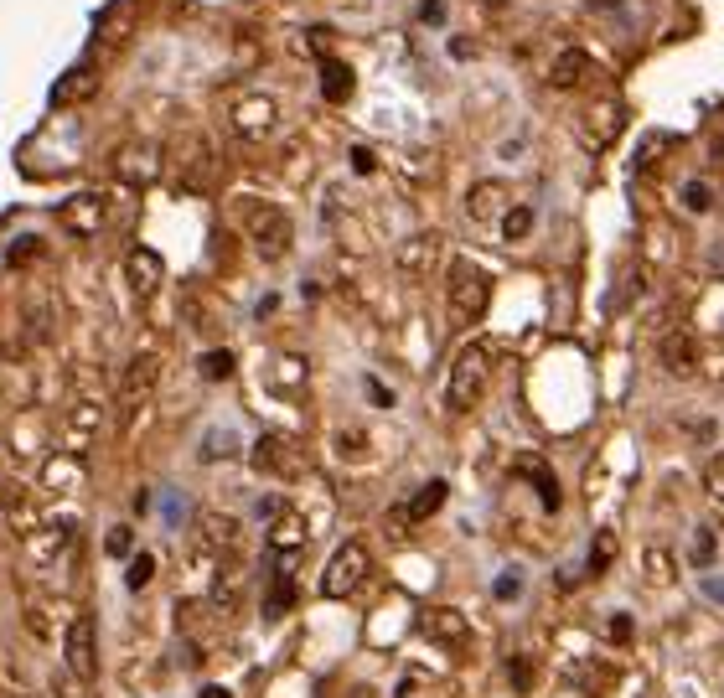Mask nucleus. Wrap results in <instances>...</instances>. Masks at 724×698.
I'll return each instance as SVG.
<instances>
[{"mask_svg":"<svg viewBox=\"0 0 724 698\" xmlns=\"http://www.w3.org/2000/svg\"><path fill=\"white\" fill-rule=\"evenodd\" d=\"M492 306V275L481 269L476 259H456L450 264V290H445V311H450V326L466 331L487 316Z\"/></svg>","mask_w":724,"mask_h":698,"instance_id":"1","label":"nucleus"},{"mask_svg":"<svg viewBox=\"0 0 724 698\" xmlns=\"http://www.w3.org/2000/svg\"><path fill=\"white\" fill-rule=\"evenodd\" d=\"M161 171H176L181 192H207L218 181V156H213V145H207L202 130H181L171 140V150L161 156Z\"/></svg>","mask_w":724,"mask_h":698,"instance_id":"2","label":"nucleus"},{"mask_svg":"<svg viewBox=\"0 0 724 698\" xmlns=\"http://www.w3.org/2000/svg\"><path fill=\"white\" fill-rule=\"evenodd\" d=\"M487 378H492V352L481 347V342H471V347H461L456 352V362H450V383H445V404L456 409V414H466V409H476V399L487 393Z\"/></svg>","mask_w":724,"mask_h":698,"instance_id":"3","label":"nucleus"},{"mask_svg":"<svg viewBox=\"0 0 724 698\" xmlns=\"http://www.w3.org/2000/svg\"><path fill=\"white\" fill-rule=\"evenodd\" d=\"M244 228H249V244H254L259 259H285L290 244H295V228H290V218H285L280 207L254 202V207L244 212Z\"/></svg>","mask_w":724,"mask_h":698,"instance_id":"4","label":"nucleus"},{"mask_svg":"<svg viewBox=\"0 0 724 698\" xmlns=\"http://www.w3.org/2000/svg\"><path fill=\"white\" fill-rule=\"evenodd\" d=\"M368 569H373V554H368V543H342L337 554H331L326 574H321V595L326 600H347L362 580H368Z\"/></svg>","mask_w":724,"mask_h":698,"instance_id":"5","label":"nucleus"},{"mask_svg":"<svg viewBox=\"0 0 724 698\" xmlns=\"http://www.w3.org/2000/svg\"><path fill=\"white\" fill-rule=\"evenodd\" d=\"M63 662L78 683H94L99 678V631H94V616H73L68 631H63Z\"/></svg>","mask_w":724,"mask_h":698,"instance_id":"6","label":"nucleus"},{"mask_svg":"<svg viewBox=\"0 0 724 698\" xmlns=\"http://www.w3.org/2000/svg\"><path fill=\"white\" fill-rule=\"evenodd\" d=\"M57 223H63L73 238H99L104 223H109V202L99 192H78V197H68L57 207Z\"/></svg>","mask_w":724,"mask_h":698,"instance_id":"7","label":"nucleus"},{"mask_svg":"<svg viewBox=\"0 0 724 698\" xmlns=\"http://www.w3.org/2000/svg\"><path fill=\"white\" fill-rule=\"evenodd\" d=\"M114 171H119V181H130V187H145V181L161 176V150L145 140H130L114 150Z\"/></svg>","mask_w":724,"mask_h":698,"instance_id":"8","label":"nucleus"},{"mask_svg":"<svg viewBox=\"0 0 724 698\" xmlns=\"http://www.w3.org/2000/svg\"><path fill=\"white\" fill-rule=\"evenodd\" d=\"M419 631H425L430 642H440V647H466L471 642V621H466V611H456V605H435V611H425L419 616Z\"/></svg>","mask_w":724,"mask_h":698,"instance_id":"9","label":"nucleus"},{"mask_svg":"<svg viewBox=\"0 0 724 698\" xmlns=\"http://www.w3.org/2000/svg\"><path fill=\"white\" fill-rule=\"evenodd\" d=\"M254 471H264V476H295L300 471V445L295 440H285V435H264V440H254Z\"/></svg>","mask_w":724,"mask_h":698,"instance_id":"10","label":"nucleus"},{"mask_svg":"<svg viewBox=\"0 0 724 698\" xmlns=\"http://www.w3.org/2000/svg\"><path fill=\"white\" fill-rule=\"evenodd\" d=\"M440 233H414V238H404V244L394 249V264L404 269V275H430V269H435V259H440Z\"/></svg>","mask_w":724,"mask_h":698,"instance_id":"11","label":"nucleus"},{"mask_svg":"<svg viewBox=\"0 0 724 698\" xmlns=\"http://www.w3.org/2000/svg\"><path fill=\"white\" fill-rule=\"evenodd\" d=\"M156 378H161V357H156V352H135L130 368H125V378H119V399L135 409L145 393L156 388Z\"/></svg>","mask_w":724,"mask_h":698,"instance_id":"12","label":"nucleus"},{"mask_svg":"<svg viewBox=\"0 0 724 698\" xmlns=\"http://www.w3.org/2000/svg\"><path fill=\"white\" fill-rule=\"evenodd\" d=\"M300 549H306V518H300V512L295 507H280L275 512V518H269V554H300Z\"/></svg>","mask_w":724,"mask_h":698,"instance_id":"13","label":"nucleus"},{"mask_svg":"<svg viewBox=\"0 0 724 698\" xmlns=\"http://www.w3.org/2000/svg\"><path fill=\"white\" fill-rule=\"evenodd\" d=\"M125 275H130V290H135V295H156L161 280H166V264H161L156 249H130V254H125Z\"/></svg>","mask_w":724,"mask_h":698,"instance_id":"14","label":"nucleus"},{"mask_svg":"<svg viewBox=\"0 0 724 698\" xmlns=\"http://www.w3.org/2000/svg\"><path fill=\"white\" fill-rule=\"evenodd\" d=\"M192 543H197V554H223V549H233V543H238V523L223 518V512H202Z\"/></svg>","mask_w":724,"mask_h":698,"instance_id":"15","label":"nucleus"},{"mask_svg":"<svg viewBox=\"0 0 724 698\" xmlns=\"http://www.w3.org/2000/svg\"><path fill=\"white\" fill-rule=\"evenodd\" d=\"M275 564H280V569H275V580H269V595H264V616H269V621H280V616L295 611V559L280 554Z\"/></svg>","mask_w":724,"mask_h":698,"instance_id":"16","label":"nucleus"},{"mask_svg":"<svg viewBox=\"0 0 724 698\" xmlns=\"http://www.w3.org/2000/svg\"><path fill=\"white\" fill-rule=\"evenodd\" d=\"M94 88H99V68L94 63H73L63 78L52 83V104H83V99H94Z\"/></svg>","mask_w":724,"mask_h":698,"instance_id":"17","label":"nucleus"},{"mask_svg":"<svg viewBox=\"0 0 724 698\" xmlns=\"http://www.w3.org/2000/svg\"><path fill=\"white\" fill-rule=\"evenodd\" d=\"M507 207H512V202H507L502 181H476L471 197H466V218H471V223H497Z\"/></svg>","mask_w":724,"mask_h":698,"instance_id":"18","label":"nucleus"},{"mask_svg":"<svg viewBox=\"0 0 724 698\" xmlns=\"http://www.w3.org/2000/svg\"><path fill=\"white\" fill-rule=\"evenodd\" d=\"M233 130L244 135V140H259V135H269L275 130V104L269 99H244V104H233Z\"/></svg>","mask_w":724,"mask_h":698,"instance_id":"19","label":"nucleus"},{"mask_svg":"<svg viewBox=\"0 0 724 698\" xmlns=\"http://www.w3.org/2000/svg\"><path fill=\"white\" fill-rule=\"evenodd\" d=\"M135 21H140V11L130 6V0H114V6L104 11V21H99V47H125L130 32H135Z\"/></svg>","mask_w":724,"mask_h":698,"instance_id":"20","label":"nucleus"},{"mask_svg":"<svg viewBox=\"0 0 724 698\" xmlns=\"http://www.w3.org/2000/svg\"><path fill=\"white\" fill-rule=\"evenodd\" d=\"M585 78H590V57H585L580 47H564L559 63H554V73H549V83H554V88H580Z\"/></svg>","mask_w":724,"mask_h":698,"instance_id":"21","label":"nucleus"},{"mask_svg":"<svg viewBox=\"0 0 724 698\" xmlns=\"http://www.w3.org/2000/svg\"><path fill=\"white\" fill-rule=\"evenodd\" d=\"M445 497H450V487H445V481H425V487L414 492V502L404 507V518H409V523H430L435 512L445 507Z\"/></svg>","mask_w":724,"mask_h":698,"instance_id":"22","label":"nucleus"},{"mask_svg":"<svg viewBox=\"0 0 724 698\" xmlns=\"http://www.w3.org/2000/svg\"><path fill=\"white\" fill-rule=\"evenodd\" d=\"M321 94H326L331 104H342V99L352 94V68L337 63V57H321Z\"/></svg>","mask_w":724,"mask_h":698,"instance_id":"23","label":"nucleus"},{"mask_svg":"<svg viewBox=\"0 0 724 698\" xmlns=\"http://www.w3.org/2000/svg\"><path fill=\"white\" fill-rule=\"evenodd\" d=\"M42 481H47V487H52V492H73V487H78V481H83V466L73 461V455H68V461H63V455H57V461H47Z\"/></svg>","mask_w":724,"mask_h":698,"instance_id":"24","label":"nucleus"},{"mask_svg":"<svg viewBox=\"0 0 724 698\" xmlns=\"http://www.w3.org/2000/svg\"><path fill=\"white\" fill-rule=\"evenodd\" d=\"M197 455H202L207 466H213V461H223V455L233 461V455H238V435H233V430H223V424H218V430H207V435H202V450H197Z\"/></svg>","mask_w":724,"mask_h":698,"instance_id":"25","label":"nucleus"},{"mask_svg":"<svg viewBox=\"0 0 724 698\" xmlns=\"http://www.w3.org/2000/svg\"><path fill=\"white\" fill-rule=\"evenodd\" d=\"M518 466H523V471L533 476V487H538L543 507H549V512H554V507H559V487H554V476H549V471H543V466H538V455H523V461H518Z\"/></svg>","mask_w":724,"mask_h":698,"instance_id":"26","label":"nucleus"},{"mask_svg":"<svg viewBox=\"0 0 724 698\" xmlns=\"http://www.w3.org/2000/svg\"><path fill=\"white\" fill-rule=\"evenodd\" d=\"M528 233H533V207H507L502 212V238L518 244V238H528Z\"/></svg>","mask_w":724,"mask_h":698,"instance_id":"27","label":"nucleus"},{"mask_svg":"<svg viewBox=\"0 0 724 698\" xmlns=\"http://www.w3.org/2000/svg\"><path fill=\"white\" fill-rule=\"evenodd\" d=\"M662 362H668L673 373H688V368H693V342H688V337H678V331H673V337L662 342Z\"/></svg>","mask_w":724,"mask_h":698,"instance_id":"28","label":"nucleus"},{"mask_svg":"<svg viewBox=\"0 0 724 698\" xmlns=\"http://www.w3.org/2000/svg\"><path fill=\"white\" fill-rule=\"evenodd\" d=\"M197 373H202L207 383H223V378L233 373V352H228V347H218V352H202V362H197Z\"/></svg>","mask_w":724,"mask_h":698,"instance_id":"29","label":"nucleus"},{"mask_svg":"<svg viewBox=\"0 0 724 698\" xmlns=\"http://www.w3.org/2000/svg\"><path fill=\"white\" fill-rule=\"evenodd\" d=\"M647 580L652 585H673V554L668 549H647Z\"/></svg>","mask_w":724,"mask_h":698,"instance_id":"30","label":"nucleus"},{"mask_svg":"<svg viewBox=\"0 0 724 698\" xmlns=\"http://www.w3.org/2000/svg\"><path fill=\"white\" fill-rule=\"evenodd\" d=\"M150 580H156V559H150V554H135V559H130V574H125V585H130V590H145Z\"/></svg>","mask_w":724,"mask_h":698,"instance_id":"31","label":"nucleus"},{"mask_svg":"<svg viewBox=\"0 0 724 698\" xmlns=\"http://www.w3.org/2000/svg\"><path fill=\"white\" fill-rule=\"evenodd\" d=\"M68 424H73V445H83L88 435L99 430V409H88V404H83V409H73V419H68Z\"/></svg>","mask_w":724,"mask_h":698,"instance_id":"32","label":"nucleus"},{"mask_svg":"<svg viewBox=\"0 0 724 698\" xmlns=\"http://www.w3.org/2000/svg\"><path fill=\"white\" fill-rule=\"evenodd\" d=\"M704 487H709V497H714V502H724V450H719L714 461L704 466Z\"/></svg>","mask_w":724,"mask_h":698,"instance_id":"33","label":"nucleus"},{"mask_svg":"<svg viewBox=\"0 0 724 698\" xmlns=\"http://www.w3.org/2000/svg\"><path fill=\"white\" fill-rule=\"evenodd\" d=\"M611 559H616V533H600L595 549H590V569H606Z\"/></svg>","mask_w":724,"mask_h":698,"instance_id":"34","label":"nucleus"},{"mask_svg":"<svg viewBox=\"0 0 724 698\" xmlns=\"http://www.w3.org/2000/svg\"><path fill=\"white\" fill-rule=\"evenodd\" d=\"M683 202H688V212H709V187H704V181H688V187H683Z\"/></svg>","mask_w":724,"mask_h":698,"instance_id":"35","label":"nucleus"},{"mask_svg":"<svg viewBox=\"0 0 724 698\" xmlns=\"http://www.w3.org/2000/svg\"><path fill=\"white\" fill-rule=\"evenodd\" d=\"M518 590H523V574H512V569H507V574H497V585H492V595H497V600H512Z\"/></svg>","mask_w":724,"mask_h":698,"instance_id":"36","label":"nucleus"},{"mask_svg":"<svg viewBox=\"0 0 724 698\" xmlns=\"http://www.w3.org/2000/svg\"><path fill=\"white\" fill-rule=\"evenodd\" d=\"M714 559V533L699 528V538H693V564H709Z\"/></svg>","mask_w":724,"mask_h":698,"instance_id":"37","label":"nucleus"},{"mask_svg":"<svg viewBox=\"0 0 724 698\" xmlns=\"http://www.w3.org/2000/svg\"><path fill=\"white\" fill-rule=\"evenodd\" d=\"M130 543H135V538H130V528H114V533H109V543H104V549H109L114 559H125V554H130Z\"/></svg>","mask_w":724,"mask_h":698,"instance_id":"38","label":"nucleus"},{"mask_svg":"<svg viewBox=\"0 0 724 698\" xmlns=\"http://www.w3.org/2000/svg\"><path fill=\"white\" fill-rule=\"evenodd\" d=\"M419 21H425V26H445V6H440V0H425V6H419Z\"/></svg>","mask_w":724,"mask_h":698,"instance_id":"39","label":"nucleus"},{"mask_svg":"<svg viewBox=\"0 0 724 698\" xmlns=\"http://www.w3.org/2000/svg\"><path fill=\"white\" fill-rule=\"evenodd\" d=\"M37 249H42L37 238H16V244H11V259H16V264H21V259H37Z\"/></svg>","mask_w":724,"mask_h":698,"instance_id":"40","label":"nucleus"},{"mask_svg":"<svg viewBox=\"0 0 724 698\" xmlns=\"http://www.w3.org/2000/svg\"><path fill=\"white\" fill-rule=\"evenodd\" d=\"M512 683L528 688V683H533V667H528V662H512Z\"/></svg>","mask_w":724,"mask_h":698,"instance_id":"41","label":"nucleus"},{"mask_svg":"<svg viewBox=\"0 0 724 698\" xmlns=\"http://www.w3.org/2000/svg\"><path fill=\"white\" fill-rule=\"evenodd\" d=\"M611 636H616V642H631V616H616V621H611Z\"/></svg>","mask_w":724,"mask_h":698,"instance_id":"42","label":"nucleus"},{"mask_svg":"<svg viewBox=\"0 0 724 698\" xmlns=\"http://www.w3.org/2000/svg\"><path fill=\"white\" fill-rule=\"evenodd\" d=\"M352 166H357L362 176H368V171H373V156H368V150H352Z\"/></svg>","mask_w":724,"mask_h":698,"instance_id":"43","label":"nucleus"},{"mask_svg":"<svg viewBox=\"0 0 724 698\" xmlns=\"http://www.w3.org/2000/svg\"><path fill=\"white\" fill-rule=\"evenodd\" d=\"M197 698H233V693H228V688H218V683H207V688H202Z\"/></svg>","mask_w":724,"mask_h":698,"instance_id":"44","label":"nucleus"},{"mask_svg":"<svg viewBox=\"0 0 724 698\" xmlns=\"http://www.w3.org/2000/svg\"><path fill=\"white\" fill-rule=\"evenodd\" d=\"M704 590H709V600H724V580H709Z\"/></svg>","mask_w":724,"mask_h":698,"instance_id":"45","label":"nucleus"}]
</instances>
